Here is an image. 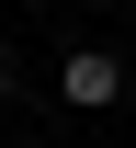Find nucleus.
Segmentation results:
<instances>
[{
    "label": "nucleus",
    "instance_id": "obj_1",
    "mask_svg": "<svg viewBox=\"0 0 136 148\" xmlns=\"http://www.w3.org/2000/svg\"><path fill=\"white\" fill-rule=\"evenodd\" d=\"M57 91H68L79 114H102V103H114V91H125V69H114V46H79V57H68V69H57Z\"/></svg>",
    "mask_w": 136,
    "mask_h": 148
},
{
    "label": "nucleus",
    "instance_id": "obj_2",
    "mask_svg": "<svg viewBox=\"0 0 136 148\" xmlns=\"http://www.w3.org/2000/svg\"><path fill=\"white\" fill-rule=\"evenodd\" d=\"M0 91H12V46H0Z\"/></svg>",
    "mask_w": 136,
    "mask_h": 148
}]
</instances>
